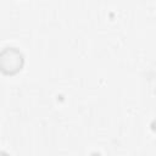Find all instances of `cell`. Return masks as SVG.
Returning <instances> with one entry per match:
<instances>
[{
  "mask_svg": "<svg viewBox=\"0 0 156 156\" xmlns=\"http://www.w3.org/2000/svg\"><path fill=\"white\" fill-rule=\"evenodd\" d=\"M0 156H9V155L5 151H0Z\"/></svg>",
  "mask_w": 156,
  "mask_h": 156,
  "instance_id": "obj_2",
  "label": "cell"
},
{
  "mask_svg": "<svg viewBox=\"0 0 156 156\" xmlns=\"http://www.w3.org/2000/svg\"><path fill=\"white\" fill-rule=\"evenodd\" d=\"M22 52L16 48H5L0 51V71L5 74H15L23 66Z\"/></svg>",
  "mask_w": 156,
  "mask_h": 156,
  "instance_id": "obj_1",
  "label": "cell"
}]
</instances>
